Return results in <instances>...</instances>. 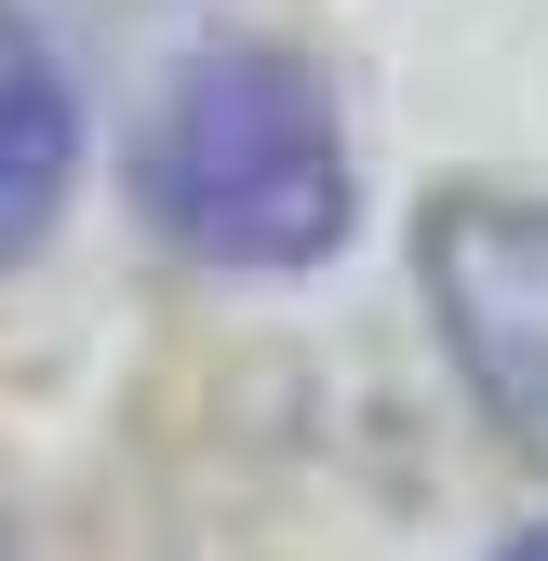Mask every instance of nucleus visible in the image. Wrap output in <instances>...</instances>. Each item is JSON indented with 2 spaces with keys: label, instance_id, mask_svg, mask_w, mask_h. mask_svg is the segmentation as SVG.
I'll list each match as a JSON object with an SVG mask.
<instances>
[{
  "label": "nucleus",
  "instance_id": "f03ea898",
  "mask_svg": "<svg viewBox=\"0 0 548 561\" xmlns=\"http://www.w3.org/2000/svg\"><path fill=\"white\" fill-rule=\"evenodd\" d=\"M429 308L455 334L522 455H548V201H442L429 215Z\"/></svg>",
  "mask_w": 548,
  "mask_h": 561
},
{
  "label": "nucleus",
  "instance_id": "f257e3e1",
  "mask_svg": "<svg viewBox=\"0 0 548 561\" xmlns=\"http://www.w3.org/2000/svg\"><path fill=\"white\" fill-rule=\"evenodd\" d=\"M148 215L201 267H321L349 241V134L321 67L228 41L148 121Z\"/></svg>",
  "mask_w": 548,
  "mask_h": 561
},
{
  "label": "nucleus",
  "instance_id": "7ed1b4c3",
  "mask_svg": "<svg viewBox=\"0 0 548 561\" xmlns=\"http://www.w3.org/2000/svg\"><path fill=\"white\" fill-rule=\"evenodd\" d=\"M67 161H81V107L67 67L41 54L27 14H0V267H27L67 215Z\"/></svg>",
  "mask_w": 548,
  "mask_h": 561
},
{
  "label": "nucleus",
  "instance_id": "20e7f679",
  "mask_svg": "<svg viewBox=\"0 0 548 561\" xmlns=\"http://www.w3.org/2000/svg\"><path fill=\"white\" fill-rule=\"evenodd\" d=\"M509 561H548V535H522V548H509Z\"/></svg>",
  "mask_w": 548,
  "mask_h": 561
}]
</instances>
